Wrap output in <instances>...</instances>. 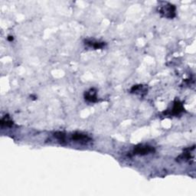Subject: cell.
<instances>
[{
  "label": "cell",
  "instance_id": "obj_1",
  "mask_svg": "<svg viewBox=\"0 0 196 196\" xmlns=\"http://www.w3.org/2000/svg\"><path fill=\"white\" fill-rule=\"evenodd\" d=\"M176 6L168 2L164 3V5L160 6L159 7V12L160 14H162L164 17L168 18V19L174 18L176 16Z\"/></svg>",
  "mask_w": 196,
  "mask_h": 196
},
{
  "label": "cell",
  "instance_id": "obj_4",
  "mask_svg": "<svg viewBox=\"0 0 196 196\" xmlns=\"http://www.w3.org/2000/svg\"><path fill=\"white\" fill-rule=\"evenodd\" d=\"M84 97H85V100L89 102H96L97 100V91L95 89H91L90 91H87L84 94Z\"/></svg>",
  "mask_w": 196,
  "mask_h": 196
},
{
  "label": "cell",
  "instance_id": "obj_8",
  "mask_svg": "<svg viewBox=\"0 0 196 196\" xmlns=\"http://www.w3.org/2000/svg\"><path fill=\"white\" fill-rule=\"evenodd\" d=\"M140 91L142 92H146V88L144 87L143 85H136L133 86L131 89V92L133 93H140Z\"/></svg>",
  "mask_w": 196,
  "mask_h": 196
},
{
  "label": "cell",
  "instance_id": "obj_3",
  "mask_svg": "<svg viewBox=\"0 0 196 196\" xmlns=\"http://www.w3.org/2000/svg\"><path fill=\"white\" fill-rule=\"evenodd\" d=\"M71 139L75 142H78L84 144V143H87L91 140V139L87 135L81 133H74L71 135Z\"/></svg>",
  "mask_w": 196,
  "mask_h": 196
},
{
  "label": "cell",
  "instance_id": "obj_2",
  "mask_svg": "<svg viewBox=\"0 0 196 196\" xmlns=\"http://www.w3.org/2000/svg\"><path fill=\"white\" fill-rule=\"evenodd\" d=\"M155 152V149L153 146H146V145H140V146H136L133 150V153L134 155H140V156H145L149 155L150 153H153Z\"/></svg>",
  "mask_w": 196,
  "mask_h": 196
},
{
  "label": "cell",
  "instance_id": "obj_6",
  "mask_svg": "<svg viewBox=\"0 0 196 196\" xmlns=\"http://www.w3.org/2000/svg\"><path fill=\"white\" fill-rule=\"evenodd\" d=\"M86 44L89 45V46L92 47V48H94L95 49H100V48H103L104 46H105L104 42H94V41H87Z\"/></svg>",
  "mask_w": 196,
  "mask_h": 196
},
{
  "label": "cell",
  "instance_id": "obj_10",
  "mask_svg": "<svg viewBox=\"0 0 196 196\" xmlns=\"http://www.w3.org/2000/svg\"><path fill=\"white\" fill-rule=\"evenodd\" d=\"M8 39H9V41H12L13 40V38L11 36V38H8Z\"/></svg>",
  "mask_w": 196,
  "mask_h": 196
},
{
  "label": "cell",
  "instance_id": "obj_9",
  "mask_svg": "<svg viewBox=\"0 0 196 196\" xmlns=\"http://www.w3.org/2000/svg\"><path fill=\"white\" fill-rule=\"evenodd\" d=\"M55 137L57 139V140H59L61 143H65V140H66V136H65V134L64 133H61V132H57V133H55Z\"/></svg>",
  "mask_w": 196,
  "mask_h": 196
},
{
  "label": "cell",
  "instance_id": "obj_5",
  "mask_svg": "<svg viewBox=\"0 0 196 196\" xmlns=\"http://www.w3.org/2000/svg\"><path fill=\"white\" fill-rule=\"evenodd\" d=\"M184 110L183 106H182V103H180L179 101H176L174 103V105H173L172 108L171 110V114L172 115H179L180 113H182Z\"/></svg>",
  "mask_w": 196,
  "mask_h": 196
},
{
  "label": "cell",
  "instance_id": "obj_7",
  "mask_svg": "<svg viewBox=\"0 0 196 196\" xmlns=\"http://www.w3.org/2000/svg\"><path fill=\"white\" fill-rule=\"evenodd\" d=\"M13 124V122L12 120L9 119V117L8 116H5V117H3L1 120V125L2 126H6V127H12Z\"/></svg>",
  "mask_w": 196,
  "mask_h": 196
}]
</instances>
